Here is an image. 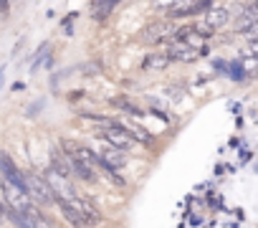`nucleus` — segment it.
I'll return each instance as SVG.
<instances>
[{
  "label": "nucleus",
  "mask_w": 258,
  "mask_h": 228,
  "mask_svg": "<svg viewBox=\"0 0 258 228\" xmlns=\"http://www.w3.org/2000/svg\"><path fill=\"white\" fill-rule=\"evenodd\" d=\"M99 165H104V167H109L111 173H116V170H121V167L126 165V160H124L121 152H116V150H106L104 155H99Z\"/></svg>",
  "instance_id": "obj_6"
},
{
  "label": "nucleus",
  "mask_w": 258,
  "mask_h": 228,
  "mask_svg": "<svg viewBox=\"0 0 258 228\" xmlns=\"http://www.w3.org/2000/svg\"><path fill=\"white\" fill-rule=\"evenodd\" d=\"M53 173L58 175V178H71V167H69V157L61 152V150H56L53 152Z\"/></svg>",
  "instance_id": "obj_9"
},
{
  "label": "nucleus",
  "mask_w": 258,
  "mask_h": 228,
  "mask_svg": "<svg viewBox=\"0 0 258 228\" xmlns=\"http://www.w3.org/2000/svg\"><path fill=\"white\" fill-rule=\"evenodd\" d=\"M23 183H26V193L31 195V198H36V203H41V205H48V203H53L56 200V195H53V190L48 188V183L43 180V178H38V175H23Z\"/></svg>",
  "instance_id": "obj_2"
},
{
  "label": "nucleus",
  "mask_w": 258,
  "mask_h": 228,
  "mask_svg": "<svg viewBox=\"0 0 258 228\" xmlns=\"http://www.w3.org/2000/svg\"><path fill=\"white\" fill-rule=\"evenodd\" d=\"M104 140H106L109 145H114L116 152H121V150H132V147L137 145V135H135V132H129L126 127H121L119 122H111V125L104 127Z\"/></svg>",
  "instance_id": "obj_1"
},
{
  "label": "nucleus",
  "mask_w": 258,
  "mask_h": 228,
  "mask_svg": "<svg viewBox=\"0 0 258 228\" xmlns=\"http://www.w3.org/2000/svg\"><path fill=\"white\" fill-rule=\"evenodd\" d=\"M116 8V3H94L91 6V16L96 18V21H104V18H109V13Z\"/></svg>",
  "instance_id": "obj_11"
},
{
  "label": "nucleus",
  "mask_w": 258,
  "mask_h": 228,
  "mask_svg": "<svg viewBox=\"0 0 258 228\" xmlns=\"http://www.w3.org/2000/svg\"><path fill=\"white\" fill-rule=\"evenodd\" d=\"M0 173H3V178L8 180V185H16L21 193H26V183H23V173L16 167V162L6 155L0 152Z\"/></svg>",
  "instance_id": "obj_3"
},
{
  "label": "nucleus",
  "mask_w": 258,
  "mask_h": 228,
  "mask_svg": "<svg viewBox=\"0 0 258 228\" xmlns=\"http://www.w3.org/2000/svg\"><path fill=\"white\" fill-rule=\"evenodd\" d=\"M69 167H71V173H76L81 180H86V183H96V170L81 165L79 160H69Z\"/></svg>",
  "instance_id": "obj_10"
},
{
  "label": "nucleus",
  "mask_w": 258,
  "mask_h": 228,
  "mask_svg": "<svg viewBox=\"0 0 258 228\" xmlns=\"http://www.w3.org/2000/svg\"><path fill=\"white\" fill-rule=\"evenodd\" d=\"M58 208H61L63 218L69 220V225H74V228H89V223L84 220V215L79 213V208L74 205L71 198H61V200H58Z\"/></svg>",
  "instance_id": "obj_4"
},
{
  "label": "nucleus",
  "mask_w": 258,
  "mask_h": 228,
  "mask_svg": "<svg viewBox=\"0 0 258 228\" xmlns=\"http://www.w3.org/2000/svg\"><path fill=\"white\" fill-rule=\"evenodd\" d=\"M167 59L170 61H195L198 59V51L192 46H187V43H175V48L170 51Z\"/></svg>",
  "instance_id": "obj_8"
},
{
  "label": "nucleus",
  "mask_w": 258,
  "mask_h": 228,
  "mask_svg": "<svg viewBox=\"0 0 258 228\" xmlns=\"http://www.w3.org/2000/svg\"><path fill=\"white\" fill-rule=\"evenodd\" d=\"M74 205L79 208V213L84 215V220L89 223V225H99L101 223V213H99V208L91 203V198H74Z\"/></svg>",
  "instance_id": "obj_5"
},
{
  "label": "nucleus",
  "mask_w": 258,
  "mask_h": 228,
  "mask_svg": "<svg viewBox=\"0 0 258 228\" xmlns=\"http://www.w3.org/2000/svg\"><path fill=\"white\" fill-rule=\"evenodd\" d=\"M111 104H114V106H121V109H126V111H140L137 104L126 101V96H116V99H111Z\"/></svg>",
  "instance_id": "obj_12"
},
{
  "label": "nucleus",
  "mask_w": 258,
  "mask_h": 228,
  "mask_svg": "<svg viewBox=\"0 0 258 228\" xmlns=\"http://www.w3.org/2000/svg\"><path fill=\"white\" fill-rule=\"evenodd\" d=\"M205 23H208L205 28H210V31H213V28L225 26V23H228V11H225L223 6H220V8L210 6V8H208V16H205Z\"/></svg>",
  "instance_id": "obj_7"
}]
</instances>
